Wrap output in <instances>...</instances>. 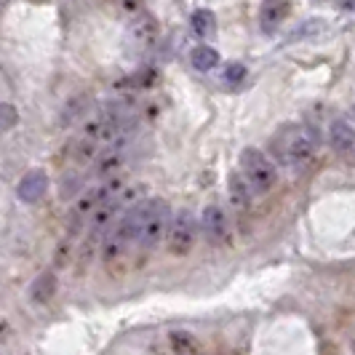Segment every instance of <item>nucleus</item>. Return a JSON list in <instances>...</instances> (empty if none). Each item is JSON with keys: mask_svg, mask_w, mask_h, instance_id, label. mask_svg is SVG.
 I'll list each match as a JSON object with an SVG mask.
<instances>
[{"mask_svg": "<svg viewBox=\"0 0 355 355\" xmlns=\"http://www.w3.org/2000/svg\"><path fill=\"white\" fill-rule=\"evenodd\" d=\"M270 150L278 158V163H284V166H302V163H307V160L315 155V150H318V134L310 125H300V123L284 125L272 137Z\"/></svg>", "mask_w": 355, "mask_h": 355, "instance_id": "1", "label": "nucleus"}, {"mask_svg": "<svg viewBox=\"0 0 355 355\" xmlns=\"http://www.w3.org/2000/svg\"><path fill=\"white\" fill-rule=\"evenodd\" d=\"M171 225V209L163 198H150L142 200V222H139V230H137V246H142L144 251L155 249L163 235L168 232Z\"/></svg>", "mask_w": 355, "mask_h": 355, "instance_id": "2", "label": "nucleus"}, {"mask_svg": "<svg viewBox=\"0 0 355 355\" xmlns=\"http://www.w3.org/2000/svg\"><path fill=\"white\" fill-rule=\"evenodd\" d=\"M238 171L249 182L254 196H265V193H270L278 184V168H275V163L267 158L262 150H257V147H246L241 153V168Z\"/></svg>", "mask_w": 355, "mask_h": 355, "instance_id": "3", "label": "nucleus"}, {"mask_svg": "<svg viewBox=\"0 0 355 355\" xmlns=\"http://www.w3.org/2000/svg\"><path fill=\"white\" fill-rule=\"evenodd\" d=\"M168 251L174 257H184L190 254L196 246V235H198V222L193 211L187 209H179L177 214H171V225H168Z\"/></svg>", "mask_w": 355, "mask_h": 355, "instance_id": "4", "label": "nucleus"}, {"mask_svg": "<svg viewBox=\"0 0 355 355\" xmlns=\"http://www.w3.org/2000/svg\"><path fill=\"white\" fill-rule=\"evenodd\" d=\"M200 230L206 235V241L214 243V246H225L230 241V222H227V214L222 206H206L203 214H200Z\"/></svg>", "mask_w": 355, "mask_h": 355, "instance_id": "5", "label": "nucleus"}, {"mask_svg": "<svg viewBox=\"0 0 355 355\" xmlns=\"http://www.w3.org/2000/svg\"><path fill=\"white\" fill-rule=\"evenodd\" d=\"M160 37V27L155 17L150 14H139V17L131 19L128 24V43L137 49V51H150Z\"/></svg>", "mask_w": 355, "mask_h": 355, "instance_id": "6", "label": "nucleus"}, {"mask_svg": "<svg viewBox=\"0 0 355 355\" xmlns=\"http://www.w3.org/2000/svg\"><path fill=\"white\" fill-rule=\"evenodd\" d=\"M125 142L128 139H118L115 144H110L105 147L102 153H99V158L94 160L91 166H94V177L96 179H110L115 177V174H121V168H123L125 163Z\"/></svg>", "mask_w": 355, "mask_h": 355, "instance_id": "7", "label": "nucleus"}, {"mask_svg": "<svg viewBox=\"0 0 355 355\" xmlns=\"http://www.w3.org/2000/svg\"><path fill=\"white\" fill-rule=\"evenodd\" d=\"M46 190H49V177H46V171L35 168V171L24 174V179L19 182L17 196L24 203H35V200H40V198L46 196Z\"/></svg>", "mask_w": 355, "mask_h": 355, "instance_id": "8", "label": "nucleus"}, {"mask_svg": "<svg viewBox=\"0 0 355 355\" xmlns=\"http://www.w3.org/2000/svg\"><path fill=\"white\" fill-rule=\"evenodd\" d=\"M288 11H291L288 0H262V6H259V21H262V30H265V33L278 30V27L286 21V17H288Z\"/></svg>", "mask_w": 355, "mask_h": 355, "instance_id": "9", "label": "nucleus"}, {"mask_svg": "<svg viewBox=\"0 0 355 355\" xmlns=\"http://www.w3.org/2000/svg\"><path fill=\"white\" fill-rule=\"evenodd\" d=\"M329 144H331V150L339 153V155H350V153H355L353 125L347 123V121H334V123L329 125Z\"/></svg>", "mask_w": 355, "mask_h": 355, "instance_id": "10", "label": "nucleus"}, {"mask_svg": "<svg viewBox=\"0 0 355 355\" xmlns=\"http://www.w3.org/2000/svg\"><path fill=\"white\" fill-rule=\"evenodd\" d=\"M251 187L249 182L243 179V174L241 171H232L230 177H227V198H230L232 209L235 211H246L251 206Z\"/></svg>", "mask_w": 355, "mask_h": 355, "instance_id": "11", "label": "nucleus"}, {"mask_svg": "<svg viewBox=\"0 0 355 355\" xmlns=\"http://www.w3.org/2000/svg\"><path fill=\"white\" fill-rule=\"evenodd\" d=\"M190 24H193V33H196L200 40H211L214 33H216V17H214L209 8H198L193 19H190Z\"/></svg>", "mask_w": 355, "mask_h": 355, "instance_id": "12", "label": "nucleus"}, {"mask_svg": "<svg viewBox=\"0 0 355 355\" xmlns=\"http://www.w3.org/2000/svg\"><path fill=\"white\" fill-rule=\"evenodd\" d=\"M190 62H193V67L200 72H211L216 64H219V53H216V49H211V46H198V49H193V53H190Z\"/></svg>", "mask_w": 355, "mask_h": 355, "instance_id": "13", "label": "nucleus"}, {"mask_svg": "<svg viewBox=\"0 0 355 355\" xmlns=\"http://www.w3.org/2000/svg\"><path fill=\"white\" fill-rule=\"evenodd\" d=\"M53 291H56V275H53V272H43L35 284H33L30 297H33V302L43 304V302H49V300H51Z\"/></svg>", "mask_w": 355, "mask_h": 355, "instance_id": "14", "label": "nucleus"}, {"mask_svg": "<svg viewBox=\"0 0 355 355\" xmlns=\"http://www.w3.org/2000/svg\"><path fill=\"white\" fill-rule=\"evenodd\" d=\"M19 121V112L14 105H8V102H0V131H8V128H14Z\"/></svg>", "mask_w": 355, "mask_h": 355, "instance_id": "15", "label": "nucleus"}, {"mask_svg": "<svg viewBox=\"0 0 355 355\" xmlns=\"http://www.w3.org/2000/svg\"><path fill=\"white\" fill-rule=\"evenodd\" d=\"M243 78H246V67H243V64H238V62L227 64L225 72H222V80H225L227 86H238V83H243Z\"/></svg>", "mask_w": 355, "mask_h": 355, "instance_id": "16", "label": "nucleus"}, {"mask_svg": "<svg viewBox=\"0 0 355 355\" xmlns=\"http://www.w3.org/2000/svg\"><path fill=\"white\" fill-rule=\"evenodd\" d=\"M171 342H174V347H177V353H196V339L190 337V334H171Z\"/></svg>", "mask_w": 355, "mask_h": 355, "instance_id": "17", "label": "nucleus"}, {"mask_svg": "<svg viewBox=\"0 0 355 355\" xmlns=\"http://www.w3.org/2000/svg\"><path fill=\"white\" fill-rule=\"evenodd\" d=\"M123 8L125 11H137V8H142V3L139 0H123Z\"/></svg>", "mask_w": 355, "mask_h": 355, "instance_id": "18", "label": "nucleus"}, {"mask_svg": "<svg viewBox=\"0 0 355 355\" xmlns=\"http://www.w3.org/2000/svg\"><path fill=\"white\" fill-rule=\"evenodd\" d=\"M339 6H342L345 11H355V0H339Z\"/></svg>", "mask_w": 355, "mask_h": 355, "instance_id": "19", "label": "nucleus"}, {"mask_svg": "<svg viewBox=\"0 0 355 355\" xmlns=\"http://www.w3.org/2000/svg\"><path fill=\"white\" fill-rule=\"evenodd\" d=\"M353 118H355V107H353Z\"/></svg>", "mask_w": 355, "mask_h": 355, "instance_id": "20", "label": "nucleus"}]
</instances>
